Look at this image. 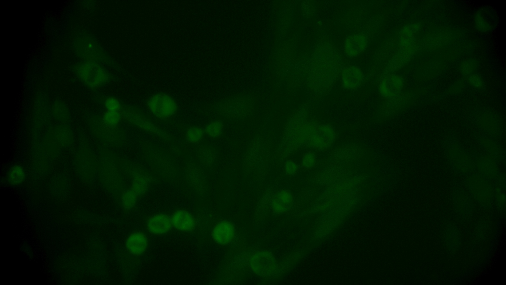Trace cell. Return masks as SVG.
Here are the masks:
<instances>
[{
    "label": "cell",
    "instance_id": "obj_3",
    "mask_svg": "<svg viewBox=\"0 0 506 285\" xmlns=\"http://www.w3.org/2000/svg\"><path fill=\"white\" fill-rule=\"evenodd\" d=\"M73 44L76 54L84 61H95L100 63L103 59V51L96 41L90 34L84 31L80 32L75 37Z\"/></svg>",
    "mask_w": 506,
    "mask_h": 285
},
{
    "label": "cell",
    "instance_id": "obj_17",
    "mask_svg": "<svg viewBox=\"0 0 506 285\" xmlns=\"http://www.w3.org/2000/svg\"><path fill=\"white\" fill-rule=\"evenodd\" d=\"M205 135L204 128L199 126L193 125L186 130L184 138L188 143L196 144L202 141Z\"/></svg>",
    "mask_w": 506,
    "mask_h": 285
},
{
    "label": "cell",
    "instance_id": "obj_7",
    "mask_svg": "<svg viewBox=\"0 0 506 285\" xmlns=\"http://www.w3.org/2000/svg\"><path fill=\"white\" fill-rule=\"evenodd\" d=\"M184 177L186 181L199 194H202L206 190V181L202 169L197 162L187 159L185 161Z\"/></svg>",
    "mask_w": 506,
    "mask_h": 285
},
{
    "label": "cell",
    "instance_id": "obj_26",
    "mask_svg": "<svg viewBox=\"0 0 506 285\" xmlns=\"http://www.w3.org/2000/svg\"><path fill=\"white\" fill-rule=\"evenodd\" d=\"M473 68L472 64L470 62H466L463 64L462 67V71L464 74H468L470 73Z\"/></svg>",
    "mask_w": 506,
    "mask_h": 285
},
{
    "label": "cell",
    "instance_id": "obj_8",
    "mask_svg": "<svg viewBox=\"0 0 506 285\" xmlns=\"http://www.w3.org/2000/svg\"><path fill=\"white\" fill-rule=\"evenodd\" d=\"M129 168V172L131 179L130 189L132 190L138 196L144 194L148 190L149 186L152 181V178L141 167L130 163L129 161H125Z\"/></svg>",
    "mask_w": 506,
    "mask_h": 285
},
{
    "label": "cell",
    "instance_id": "obj_25",
    "mask_svg": "<svg viewBox=\"0 0 506 285\" xmlns=\"http://www.w3.org/2000/svg\"><path fill=\"white\" fill-rule=\"evenodd\" d=\"M476 21L477 27H479V28H480V29L484 30L488 28L487 26L486 22L481 16L478 15V16H477Z\"/></svg>",
    "mask_w": 506,
    "mask_h": 285
},
{
    "label": "cell",
    "instance_id": "obj_6",
    "mask_svg": "<svg viewBox=\"0 0 506 285\" xmlns=\"http://www.w3.org/2000/svg\"><path fill=\"white\" fill-rule=\"evenodd\" d=\"M270 159L268 142L262 137L255 138L249 146L244 163L248 167H265Z\"/></svg>",
    "mask_w": 506,
    "mask_h": 285
},
{
    "label": "cell",
    "instance_id": "obj_23",
    "mask_svg": "<svg viewBox=\"0 0 506 285\" xmlns=\"http://www.w3.org/2000/svg\"><path fill=\"white\" fill-rule=\"evenodd\" d=\"M284 170L285 173L291 175L294 174L296 170V165L292 160H286L284 163Z\"/></svg>",
    "mask_w": 506,
    "mask_h": 285
},
{
    "label": "cell",
    "instance_id": "obj_22",
    "mask_svg": "<svg viewBox=\"0 0 506 285\" xmlns=\"http://www.w3.org/2000/svg\"><path fill=\"white\" fill-rule=\"evenodd\" d=\"M104 107L106 110L121 112L124 107L121 102L114 96L107 97L104 102Z\"/></svg>",
    "mask_w": 506,
    "mask_h": 285
},
{
    "label": "cell",
    "instance_id": "obj_19",
    "mask_svg": "<svg viewBox=\"0 0 506 285\" xmlns=\"http://www.w3.org/2000/svg\"><path fill=\"white\" fill-rule=\"evenodd\" d=\"M25 178V172L23 167L19 164L13 166L8 173V180L13 185L22 183Z\"/></svg>",
    "mask_w": 506,
    "mask_h": 285
},
{
    "label": "cell",
    "instance_id": "obj_2",
    "mask_svg": "<svg viewBox=\"0 0 506 285\" xmlns=\"http://www.w3.org/2000/svg\"><path fill=\"white\" fill-rule=\"evenodd\" d=\"M123 119L139 129L155 136L167 142H171V136L152 120L137 110L124 107L122 111Z\"/></svg>",
    "mask_w": 506,
    "mask_h": 285
},
{
    "label": "cell",
    "instance_id": "obj_18",
    "mask_svg": "<svg viewBox=\"0 0 506 285\" xmlns=\"http://www.w3.org/2000/svg\"><path fill=\"white\" fill-rule=\"evenodd\" d=\"M123 119L122 111L106 110L102 118V124L109 128H116Z\"/></svg>",
    "mask_w": 506,
    "mask_h": 285
},
{
    "label": "cell",
    "instance_id": "obj_16",
    "mask_svg": "<svg viewBox=\"0 0 506 285\" xmlns=\"http://www.w3.org/2000/svg\"><path fill=\"white\" fill-rule=\"evenodd\" d=\"M293 202V197L287 190L280 191L275 196L273 206L276 212L282 213L287 210Z\"/></svg>",
    "mask_w": 506,
    "mask_h": 285
},
{
    "label": "cell",
    "instance_id": "obj_4",
    "mask_svg": "<svg viewBox=\"0 0 506 285\" xmlns=\"http://www.w3.org/2000/svg\"><path fill=\"white\" fill-rule=\"evenodd\" d=\"M147 107L154 117L163 121L173 117L178 110L175 100L164 93H157L150 96L147 101Z\"/></svg>",
    "mask_w": 506,
    "mask_h": 285
},
{
    "label": "cell",
    "instance_id": "obj_14",
    "mask_svg": "<svg viewBox=\"0 0 506 285\" xmlns=\"http://www.w3.org/2000/svg\"><path fill=\"white\" fill-rule=\"evenodd\" d=\"M235 232L233 225L228 221L217 224L212 231V237L217 243L225 245L229 243L234 238Z\"/></svg>",
    "mask_w": 506,
    "mask_h": 285
},
{
    "label": "cell",
    "instance_id": "obj_12",
    "mask_svg": "<svg viewBox=\"0 0 506 285\" xmlns=\"http://www.w3.org/2000/svg\"><path fill=\"white\" fill-rule=\"evenodd\" d=\"M173 228L177 231L189 233L194 230L196 221L194 216L188 210L177 209L170 216Z\"/></svg>",
    "mask_w": 506,
    "mask_h": 285
},
{
    "label": "cell",
    "instance_id": "obj_11",
    "mask_svg": "<svg viewBox=\"0 0 506 285\" xmlns=\"http://www.w3.org/2000/svg\"><path fill=\"white\" fill-rule=\"evenodd\" d=\"M148 242L146 234L142 231H137L128 235L125 241V246L129 254L138 256L145 253Z\"/></svg>",
    "mask_w": 506,
    "mask_h": 285
},
{
    "label": "cell",
    "instance_id": "obj_20",
    "mask_svg": "<svg viewBox=\"0 0 506 285\" xmlns=\"http://www.w3.org/2000/svg\"><path fill=\"white\" fill-rule=\"evenodd\" d=\"M205 135L215 139L220 137L224 131V125L220 120H214L207 124L204 128Z\"/></svg>",
    "mask_w": 506,
    "mask_h": 285
},
{
    "label": "cell",
    "instance_id": "obj_1",
    "mask_svg": "<svg viewBox=\"0 0 506 285\" xmlns=\"http://www.w3.org/2000/svg\"><path fill=\"white\" fill-rule=\"evenodd\" d=\"M140 154L143 162L160 175L167 178L177 175L179 170L178 161L174 154L163 146L144 141L141 143Z\"/></svg>",
    "mask_w": 506,
    "mask_h": 285
},
{
    "label": "cell",
    "instance_id": "obj_24",
    "mask_svg": "<svg viewBox=\"0 0 506 285\" xmlns=\"http://www.w3.org/2000/svg\"><path fill=\"white\" fill-rule=\"evenodd\" d=\"M470 84L475 87H479L482 85V80L477 75H472L469 78Z\"/></svg>",
    "mask_w": 506,
    "mask_h": 285
},
{
    "label": "cell",
    "instance_id": "obj_21",
    "mask_svg": "<svg viewBox=\"0 0 506 285\" xmlns=\"http://www.w3.org/2000/svg\"><path fill=\"white\" fill-rule=\"evenodd\" d=\"M138 197L130 188L123 191L121 198L123 207L126 210L131 209L136 204Z\"/></svg>",
    "mask_w": 506,
    "mask_h": 285
},
{
    "label": "cell",
    "instance_id": "obj_5",
    "mask_svg": "<svg viewBox=\"0 0 506 285\" xmlns=\"http://www.w3.org/2000/svg\"><path fill=\"white\" fill-rule=\"evenodd\" d=\"M77 73L82 81L87 87L96 88L106 84L109 75L99 63L84 61L77 68Z\"/></svg>",
    "mask_w": 506,
    "mask_h": 285
},
{
    "label": "cell",
    "instance_id": "obj_10",
    "mask_svg": "<svg viewBox=\"0 0 506 285\" xmlns=\"http://www.w3.org/2000/svg\"><path fill=\"white\" fill-rule=\"evenodd\" d=\"M146 226L149 233L156 236L165 235L173 228L170 216L164 213L150 216L146 221Z\"/></svg>",
    "mask_w": 506,
    "mask_h": 285
},
{
    "label": "cell",
    "instance_id": "obj_15",
    "mask_svg": "<svg viewBox=\"0 0 506 285\" xmlns=\"http://www.w3.org/2000/svg\"><path fill=\"white\" fill-rule=\"evenodd\" d=\"M198 162L205 167H211L215 163L216 154L213 148L208 145L199 146L196 151Z\"/></svg>",
    "mask_w": 506,
    "mask_h": 285
},
{
    "label": "cell",
    "instance_id": "obj_9",
    "mask_svg": "<svg viewBox=\"0 0 506 285\" xmlns=\"http://www.w3.org/2000/svg\"><path fill=\"white\" fill-rule=\"evenodd\" d=\"M251 105L244 98H238L225 104L222 112L227 117L233 119H241L249 115L251 111Z\"/></svg>",
    "mask_w": 506,
    "mask_h": 285
},
{
    "label": "cell",
    "instance_id": "obj_13",
    "mask_svg": "<svg viewBox=\"0 0 506 285\" xmlns=\"http://www.w3.org/2000/svg\"><path fill=\"white\" fill-rule=\"evenodd\" d=\"M251 262L253 270L260 275L272 273L276 266L274 258L268 252L257 253L253 256Z\"/></svg>",
    "mask_w": 506,
    "mask_h": 285
}]
</instances>
